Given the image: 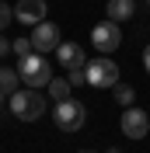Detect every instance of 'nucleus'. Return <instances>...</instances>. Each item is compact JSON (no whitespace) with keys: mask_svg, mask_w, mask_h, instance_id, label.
<instances>
[{"mask_svg":"<svg viewBox=\"0 0 150 153\" xmlns=\"http://www.w3.org/2000/svg\"><path fill=\"white\" fill-rule=\"evenodd\" d=\"M112 97H115V101H119V105H122V108H129V105H133V101H136V91H133V87H129V84H122V80H119V84H115V87H112Z\"/></svg>","mask_w":150,"mask_h":153,"instance_id":"f8f14e48","label":"nucleus"},{"mask_svg":"<svg viewBox=\"0 0 150 153\" xmlns=\"http://www.w3.org/2000/svg\"><path fill=\"white\" fill-rule=\"evenodd\" d=\"M46 91H49V97H52V101H66L74 87H70V80H49Z\"/></svg>","mask_w":150,"mask_h":153,"instance_id":"ddd939ff","label":"nucleus"},{"mask_svg":"<svg viewBox=\"0 0 150 153\" xmlns=\"http://www.w3.org/2000/svg\"><path fill=\"white\" fill-rule=\"evenodd\" d=\"M56 45H59V28L52 21H42V25L32 28V49L35 52H52Z\"/></svg>","mask_w":150,"mask_h":153,"instance_id":"0eeeda50","label":"nucleus"},{"mask_svg":"<svg viewBox=\"0 0 150 153\" xmlns=\"http://www.w3.org/2000/svg\"><path fill=\"white\" fill-rule=\"evenodd\" d=\"M66 80H70V87H84L87 84V63H84V66H74Z\"/></svg>","mask_w":150,"mask_h":153,"instance_id":"4468645a","label":"nucleus"},{"mask_svg":"<svg viewBox=\"0 0 150 153\" xmlns=\"http://www.w3.org/2000/svg\"><path fill=\"white\" fill-rule=\"evenodd\" d=\"M147 7H150V0H147Z\"/></svg>","mask_w":150,"mask_h":153,"instance_id":"4be33fe9","label":"nucleus"},{"mask_svg":"<svg viewBox=\"0 0 150 153\" xmlns=\"http://www.w3.org/2000/svg\"><path fill=\"white\" fill-rule=\"evenodd\" d=\"M91 45L101 52V56H108V52H115V49L122 45V31H119V21H101V25H94L91 28Z\"/></svg>","mask_w":150,"mask_h":153,"instance_id":"39448f33","label":"nucleus"},{"mask_svg":"<svg viewBox=\"0 0 150 153\" xmlns=\"http://www.w3.org/2000/svg\"><path fill=\"white\" fill-rule=\"evenodd\" d=\"M28 52H35V49H32V35H21L18 42H14V56H28Z\"/></svg>","mask_w":150,"mask_h":153,"instance_id":"2eb2a0df","label":"nucleus"},{"mask_svg":"<svg viewBox=\"0 0 150 153\" xmlns=\"http://www.w3.org/2000/svg\"><path fill=\"white\" fill-rule=\"evenodd\" d=\"M18 73L21 80L28 87H49V80H52V63L46 59V52H28V56H21L18 59Z\"/></svg>","mask_w":150,"mask_h":153,"instance_id":"f03ea898","label":"nucleus"},{"mask_svg":"<svg viewBox=\"0 0 150 153\" xmlns=\"http://www.w3.org/2000/svg\"><path fill=\"white\" fill-rule=\"evenodd\" d=\"M77 153H94V150H77Z\"/></svg>","mask_w":150,"mask_h":153,"instance_id":"412c9836","label":"nucleus"},{"mask_svg":"<svg viewBox=\"0 0 150 153\" xmlns=\"http://www.w3.org/2000/svg\"><path fill=\"white\" fill-rule=\"evenodd\" d=\"M87 84L98 87V91L115 87V84H119V66H115L108 56H101V59H87Z\"/></svg>","mask_w":150,"mask_h":153,"instance_id":"7ed1b4c3","label":"nucleus"},{"mask_svg":"<svg viewBox=\"0 0 150 153\" xmlns=\"http://www.w3.org/2000/svg\"><path fill=\"white\" fill-rule=\"evenodd\" d=\"M7 52H14V42H7V38H4V31H0V59L7 56Z\"/></svg>","mask_w":150,"mask_h":153,"instance_id":"f3484780","label":"nucleus"},{"mask_svg":"<svg viewBox=\"0 0 150 153\" xmlns=\"http://www.w3.org/2000/svg\"><path fill=\"white\" fill-rule=\"evenodd\" d=\"M10 21H14V7H7V4H4V0H0V31L7 28Z\"/></svg>","mask_w":150,"mask_h":153,"instance_id":"dca6fc26","label":"nucleus"},{"mask_svg":"<svg viewBox=\"0 0 150 153\" xmlns=\"http://www.w3.org/2000/svg\"><path fill=\"white\" fill-rule=\"evenodd\" d=\"M143 66H147V73H150V45L143 49Z\"/></svg>","mask_w":150,"mask_h":153,"instance_id":"a211bd4d","label":"nucleus"},{"mask_svg":"<svg viewBox=\"0 0 150 153\" xmlns=\"http://www.w3.org/2000/svg\"><path fill=\"white\" fill-rule=\"evenodd\" d=\"M56 63L66 70H74V66H84L87 56H84V45L80 42H59L56 45Z\"/></svg>","mask_w":150,"mask_h":153,"instance_id":"1a4fd4ad","label":"nucleus"},{"mask_svg":"<svg viewBox=\"0 0 150 153\" xmlns=\"http://www.w3.org/2000/svg\"><path fill=\"white\" fill-rule=\"evenodd\" d=\"M18 84H21V73H18V70L0 66V91H4V94H14V91H18Z\"/></svg>","mask_w":150,"mask_h":153,"instance_id":"9b49d317","label":"nucleus"},{"mask_svg":"<svg viewBox=\"0 0 150 153\" xmlns=\"http://www.w3.org/2000/svg\"><path fill=\"white\" fill-rule=\"evenodd\" d=\"M87 118V108L77 101V97H66V101H56V129L63 132H77Z\"/></svg>","mask_w":150,"mask_h":153,"instance_id":"20e7f679","label":"nucleus"},{"mask_svg":"<svg viewBox=\"0 0 150 153\" xmlns=\"http://www.w3.org/2000/svg\"><path fill=\"white\" fill-rule=\"evenodd\" d=\"M10 111L18 115L21 122H35V118H42L46 115V94L38 91V87H28V91H14V94L7 97Z\"/></svg>","mask_w":150,"mask_h":153,"instance_id":"f257e3e1","label":"nucleus"},{"mask_svg":"<svg viewBox=\"0 0 150 153\" xmlns=\"http://www.w3.org/2000/svg\"><path fill=\"white\" fill-rule=\"evenodd\" d=\"M14 21L28 25V28L42 25V21H46V0H18V7H14Z\"/></svg>","mask_w":150,"mask_h":153,"instance_id":"6e6552de","label":"nucleus"},{"mask_svg":"<svg viewBox=\"0 0 150 153\" xmlns=\"http://www.w3.org/2000/svg\"><path fill=\"white\" fill-rule=\"evenodd\" d=\"M105 153H122V150H115V146H112V150H105Z\"/></svg>","mask_w":150,"mask_h":153,"instance_id":"6ab92c4d","label":"nucleus"},{"mask_svg":"<svg viewBox=\"0 0 150 153\" xmlns=\"http://www.w3.org/2000/svg\"><path fill=\"white\" fill-rule=\"evenodd\" d=\"M122 132L129 136V139H143V136L150 132V118H147V111L129 105L126 111H122Z\"/></svg>","mask_w":150,"mask_h":153,"instance_id":"423d86ee","label":"nucleus"},{"mask_svg":"<svg viewBox=\"0 0 150 153\" xmlns=\"http://www.w3.org/2000/svg\"><path fill=\"white\" fill-rule=\"evenodd\" d=\"M0 108H4V91H0Z\"/></svg>","mask_w":150,"mask_h":153,"instance_id":"aec40b11","label":"nucleus"},{"mask_svg":"<svg viewBox=\"0 0 150 153\" xmlns=\"http://www.w3.org/2000/svg\"><path fill=\"white\" fill-rule=\"evenodd\" d=\"M105 10H108L112 21H129L133 14H136V0H108Z\"/></svg>","mask_w":150,"mask_h":153,"instance_id":"9d476101","label":"nucleus"}]
</instances>
